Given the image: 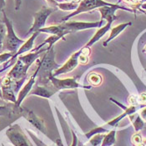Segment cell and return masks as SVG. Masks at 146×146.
Returning <instances> with one entry per match:
<instances>
[{
    "label": "cell",
    "mask_w": 146,
    "mask_h": 146,
    "mask_svg": "<svg viewBox=\"0 0 146 146\" xmlns=\"http://www.w3.org/2000/svg\"><path fill=\"white\" fill-rule=\"evenodd\" d=\"M55 53L54 48H51L44 54V56L43 57L42 60H38V66L39 70L38 73V79H37V84H42L46 85L50 81L49 77L53 75L52 71L59 67L58 64H57L54 60Z\"/></svg>",
    "instance_id": "obj_1"
},
{
    "label": "cell",
    "mask_w": 146,
    "mask_h": 146,
    "mask_svg": "<svg viewBox=\"0 0 146 146\" xmlns=\"http://www.w3.org/2000/svg\"><path fill=\"white\" fill-rule=\"evenodd\" d=\"M2 12H3V22L6 25V29H7V32H6L5 38H4V43H3V49L9 51V53H12L14 56L17 54V52L19 51V49L20 48V47L25 43V41L17 37V35L13 30L11 20H9L8 19L4 10H3Z\"/></svg>",
    "instance_id": "obj_2"
},
{
    "label": "cell",
    "mask_w": 146,
    "mask_h": 146,
    "mask_svg": "<svg viewBox=\"0 0 146 146\" xmlns=\"http://www.w3.org/2000/svg\"><path fill=\"white\" fill-rule=\"evenodd\" d=\"M113 5V3H110L107 2H104V0H82L79 4L78 9L74 11L72 13H70L69 15H67L66 17L62 19L63 22H65L68 19H70L72 17L76 16L79 13H83L85 12H89L94 9H100L104 6H112Z\"/></svg>",
    "instance_id": "obj_3"
},
{
    "label": "cell",
    "mask_w": 146,
    "mask_h": 146,
    "mask_svg": "<svg viewBox=\"0 0 146 146\" xmlns=\"http://www.w3.org/2000/svg\"><path fill=\"white\" fill-rule=\"evenodd\" d=\"M56 11V9L54 8H51V7H42V9L35 13L34 14V22L31 27V29L29 30L28 34H34L35 32L39 31L41 29L44 28L45 23L47 19L48 18V16L53 13V12Z\"/></svg>",
    "instance_id": "obj_4"
},
{
    "label": "cell",
    "mask_w": 146,
    "mask_h": 146,
    "mask_svg": "<svg viewBox=\"0 0 146 146\" xmlns=\"http://www.w3.org/2000/svg\"><path fill=\"white\" fill-rule=\"evenodd\" d=\"M104 23L103 20L100 22L95 23H84V22H68L61 23V27L63 29L64 35L68 34H71L74 32H77L79 30L89 29H95L101 27Z\"/></svg>",
    "instance_id": "obj_5"
},
{
    "label": "cell",
    "mask_w": 146,
    "mask_h": 146,
    "mask_svg": "<svg viewBox=\"0 0 146 146\" xmlns=\"http://www.w3.org/2000/svg\"><path fill=\"white\" fill-rule=\"evenodd\" d=\"M6 135L14 146H31L18 124L10 127L7 130Z\"/></svg>",
    "instance_id": "obj_6"
},
{
    "label": "cell",
    "mask_w": 146,
    "mask_h": 146,
    "mask_svg": "<svg viewBox=\"0 0 146 146\" xmlns=\"http://www.w3.org/2000/svg\"><path fill=\"white\" fill-rule=\"evenodd\" d=\"M49 80L53 83L54 89L58 90H69V89H76V88H82L85 90H90V87H86L84 85L79 84L75 79H58L54 75L49 77Z\"/></svg>",
    "instance_id": "obj_7"
},
{
    "label": "cell",
    "mask_w": 146,
    "mask_h": 146,
    "mask_svg": "<svg viewBox=\"0 0 146 146\" xmlns=\"http://www.w3.org/2000/svg\"><path fill=\"white\" fill-rule=\"evenodd\" d=\"M117 9H124L126 11L132 12L131 9L121 7L119 4H113L112 6H104L99 9V11L101 13V20L106 19L107 23H113L115 19H118L117 16H115L114 13Z\"/></svg>",
    "instance_id": "obj_8"
},
{
    "label": "cell",
    "mask_w": 146,
    "mask_h": 146,
    "mask_svg": "<svg viewBox=\"0 0 146 146\" xmlns=\"http://www.w3.org/2000/svg\"><path fill=\"white\" fill-rule=\"evenodd\" d=\"M81 53H82V49L78 51V52H76L75 54H74L62 67L57 69L56 71L54 72V74H53V75L54 77H57V76H58L60 74L68 73V72L72 71L73 69H74L79 64V58L80 56V54H81Z\"/></svg>",
    "instance_id": "obj_9"
},
{
    "label": "cell",
    "mask_w": 146,
    "mask_h": 146,
    "mask_svg": "<svg viewBox=\"0 0 146 146\" xmlns=\"http://www.w3.org/2000/svg\"><path fill=\"white\" fill-rule=\"evenodd\" d=\"M38 70H39V66H38V67L36 68L34 74L31 76V78L29 79V82L24 85V87L23 88L22 90H21V91L19 92V94L18 100H17V101L15 103L16 107H19V106H20V104H21V103H22V101L23 100V99H24V98L28 95V94H29L30 91L32 90L33 85H34V84H35V82H36V77H37V75H38Z\"/></svg>",
    "instance_id": "obj_10"
},
{
    "label": "cell",
    "mask_w": 146,
    "mask_h": 146,
    "mask_svg": "<svg viewBox=\"0 0 146 146\" xmlns=\"http://www.w3.org/2000/svg\"><path fill=\"white\" fill-rule=\"evenodd\" d=\"M28 68L24 65L21 60L18 59L17 63L12 68V70L9 73L8 76L10 77L12 79H16V80H20V79H24L27 76V71Z\"/></svg>",
    "instance_id": "obj_11"
},
{
    "label": "cell",
    "mask_w": 146,
    "mask_h": 146,
    "mask_svg": "<svg viewBox=\"0 0 146 146\" xmlns=\"http://www.w3.org/2000/svg\"><path fill=\"white\" fill-rule=\"evenodd\" d=\"M23 115L28 119V121L29 123H31L38 129H39L41 132H43L44 135H46V133H47L46 132V127H45L44 122L43 119L38 118L33 111H30L28 110H25V113H23Z\"/></svg>",
    "instance_id": "obj_12"
},
{
    "label": "cell",
    "mask_w": 146,
    "mask_h": 146,
    "mask_svg": "<svg viewBox=\"0 0 146 146\" xmlns=\"http://www.w3.org/2000/svg\"><path fill=\"white\" fill-rule=\"evenodd\" d=\"M39 31H38V32H35L33 34V35L23 44L20 47V48L19 49V51L17 52V54L14 55V56L10 60H14V58H16L18 56H19V55H21L23 53H26V52H28V51H29V50H31L32 49V48H33V46H34V39L36 38V37L39 34Z\"/></svg>",
    "instance_id": "obj_13"
},
{
    "label": "cell",
    "mask_w": 146,
    "mask_h": 146,
    "mask_svg": "<svg viewBox=\"0 0 146 146\" xmlns=\"http://www.w3.org/2000/svg\"><path fill=\"white\" fill-rule=\"evenodd\" d=\"M55 92H57L56 90H50L49 88H46L45 86H39L38 84H36L35 88L34 90H32L30 91V94L33 95H38V96H41L44 98H50Z\"/></svg>",
    "instance_id": "obj_14"
},
{
    "label": "cell",
    "mask_w": 146,
    "mask_h": 146,
    "mask_svg": "<svg viewBox=\"0 0 146 146\" xmlns=\"http://www.w3.org/2000/svg\"><path fill=\"white\" fill-rule=\"evenodd\" d=\"M111 24H112V23H107V24H106L104 27H103V28H101V29H100L96 32V34L94 35V37L90 39V42L86 44L85 47H89V48H90V46H92V45L94 44V43L98 42V41L102 37H103L104 34H106V33L110 29V28H111Z\"/></svg>",
    "instance_id": "obj_15"
},
{
    "label": "cell",
    "mask_w": 146,
    "mask_h": 146,
    "mask_svg": "<svg viewBox=\"0 0 146 146\" xmlns=\"http://www.w3.org/2000/svg\"><path fill=\"white\" fill-rule=\"evenodd\" d=\"M132 24V23L131 22H129V23H122V24H119V25H118V26H116V27H114L113 29H112V30H111V33H110V36L109 37V38L103 44V45L105 47V46H107V44L112 40L114 38H116L119 34H120L123 30H124L128 26H130Z\"/></svg>",
    "instance_id": "obj_16"
},
{
    "label": "cell",
    "mask_w": 146,
    "mask_h": 146,
    "mask_svg": "<svg viewBox=\"0 0 146 146\" xmlns=\"http://www.w3.org/2000/svg\"><path fill=\"white\" fill-rule=\"evenodd\" d=\"M40 33H46V34H50L52 35H58L60 36L64 40H66L64 38V35L63 33V29L61 25H53V26H49V27H45L39 30Z\"/></svg>",
    "instance_id": "obj_17"
},
{
    "label": "cell",
    "mask_w": 146,
    "mask_h": 146,
    "mask_svg": "<svg viewBox=\"0 0 146 146\" xmlns=\"http://www.w3.org/2000/svg\"><path fill=\"white\" fill-rule=\"evenodd\" d=\"M137 110H138V107H137V106H133V105H131L130 107L127 108V110H124V113H122L121 115H119V117H117L116 119H114L111 120L110 122L107 123V124H109V125H110V126L114 127L115 125H117V124H118L121 119H123L125 118L126 116H129V115H132V114L135 113L136 111H137Z\"/></svg>",
    "instance_id": "obj_18"
},
{
    "label": "cell",
    "mask_w": 146,
    "mask_h": 146,
    "mask_svg": "<svg viewBox=\"0 0 146 146\" xmlns=\"http://www.w3.org/2000/svg\"><path fill=\"white\" fill-rule=\"evenodd\" d=\"M115 134L116 131L112 130L107 135L104 136L101 146H111L115 143Z\"/></svg>",
    "instance_id": "obj_19"
},
{
    "label": "cell",
    "mask_w": 146,
    "mask_h": 146,
    "mask_svg": "<svg viewBox=\"0 0 146 146\" xmlns=\"http://www.w3.org/2000/svg\"><path fill=\"white\" fill-rule=\"evenodd\" d=\"M58 9L64 10V11H70V10H76L79 7L77 3L74 2H68L65 3H58Z\"/></svg>",
    "instance_id": "obj_20"
},
{
    "label": "cell",
    "mask_w": 146,
    "mask_h": 146,
    "mask_svg": "<svg viewBox=\"0 0 146 146\" xmlns=\"http://www.w3.org/2000/svg\"><path fill=\"white\" fill-rule=\"evenodd\" d=\"M6 25L4 23L0 20V52L3 49V43L6 35Z\"/></svg>",
    "instance_id": "obj_21"
},
{
    "label": "cell",
    "mask_w": 146,
    "mask_h": 146,
    "mask_svg": "<svg viewBox=\"0 0 146 146\" xmlns=\"http://www.w3.org/2000/svg\"><path fill=\"white\" fill-rule=\"evenodd\" d=\"M89 81L91 84L94 86H99L102 83V77L96 73H93L89 76Z\"/></svg>",
    "instance_id": "obj_22"
},
{
    "label": "cell",
    "mask_w": 146,
    "mask_h": 146,
    "mask_svg": "<svg viewBox=\"0 0 146 146\" xmlns=\"http://www.w3.org/2000/svg\"><path fill=\"white\" fill-rule=\"evenodd\" d=\"M131 121L133 122V124L135 126V129L137 132L139 131L140 129H142L144 128V126H145V123L142 120V119H141L139 114H137L135 120H131Z\"/></svg>",
    "instance_id": "obj_23"
},
{
    "label": "cell",
    "mask_w": 146,
    "mask_h": 146,
    "mask_svg": "<svg viewBox=\"0 0 146 146\" xmlns=\"http://www.w3.org/2000/svg\"><path fill=\"white\" fill-rule=\"evenodd\" d=\"M105 132H108V130L104 129L103 127H98V128H96L94 129H92L89 133H87L86 134V137L88 139H90L94 135H98V134H103V133H105Z\"/></svg>",
    "instance_id": "obj_24"
},
{
    "label": "cell",
    "mask_w": 146,
    "mask_h": 146,
    "mask_svg": "<svg viewBox=\"0 0 146 146\" xmlns=\"http://www.w3.org/2000/svg\"><path fill=\"white\" fill-rule=\"evenodd\" d=\"M104 136H105V135H102V134H98V135H94V137H93V138L91 139V140H90V144L93 146L99 145L101 143V141H103Z\"/></svg>",
    "instance_id": "obj_25"
},
{
    "label": "cell",
    "mask_w": 146,
    "mask_h": 146,
    "mask_svg": "<svg viewBox=\"0 0 146 146\" xmlns=\"http://www.w3.org/2000/svg\"><path fill=\"white\" fill-rule=\"evenodd\" d=\"M13 57V54L12 53H4L3 54H0V64L6 62L9 58H12Z\"/></svg>",
    "instance_id": "obj_26"
},
{
    "label": "cell",
    "mask_w": 146,
    "mask_h": 146,
    "mask_svg": "<svg viewBox=\"0 0 146 146\" xmlns=\"http://www.w3.org/2000/svg\"><path fill=\"white\" fill-rule=\"evenodd\" d=\"M132 141H133L134 144H135L136 145H139V144H142V138H141L140 135L137 134V135H135L133 136Z\"/></svg>",
    "instance_id": "obj_27"
},
{
    "label": "cell",
    "mask_w": 146,
    "mask_h": 146,
    "mask_svg": "<svg viewBox=\"0 0 146 146\" xmlns=\"http://www.w3.org/2000/svg\"><path fill=\"white\" fill-rule=\"evenodd\" d=\"M129 104H131V105H133V106H137L138 105V98L135 96V95H132V96H130L129 97Z\"/></svg>",
    "instance_id": "obj_28"
},
{
    "label": "cell",
    "mask_w": 146,
    "mask_h": 146,
    "mask_svg": "<svg viewBox=\"0 0 146 146\" xmlns=\"http://www.w3.org/2000/svg\"><path fill=\"white\" fill-rule=\"evenodd\" d=\"M138 101L141 104H146V94H141L138 98Z\"/></svg>",
    "instance_id": "obj_29"
},
{
    "label": "cell",
    "mask_w": 146,
    "mask_h": 146,
    "mask_svg": "<svg viewBox=\"0 0 146 146\" xmlns=\"http://www.w3.org/2000/svg\"><path fill=\"white\" fill-rule=\"evenodd\" d=\"M46 1H47V3L50 5L51 8L58 7V0H46Z\"/></svg>",
    "instance_id": "obj_30"
},
{
    "label": "cell",
    "mask_w": 146,
    "mask_h": 146,
    "mask_svg": "<svg viewBox=\"0 0 146 146\" xmlns=\"http://www.w3.org/2000/svg\"><path fill=\"white\" fill-rule=\"evenodd\" d=\"M14 2H15V9L16 10H19L20 9L22 1L21 0H14Z\"/></svg>",
    "instance_id": "obj_31"
},
{
    "label": "cell",
    "mask_w": 146,
    "mask_h": 146,
    "mask_svg": "<svg viewBox=\"0 0 146 146\" xmlns=\"http://www.w3.org/2000/svg\"><path fill=\"white\" fill-rule=\"evenodd\" d=\"M72 133H73V144L71 145V146H77V143H78L77 137H76V135H74V132H72Z\"/></svg>",
    "instance_id": "obj_32"
},
{
    "label": "cell",
    "mask_w": 146,
    "mask_h": 146,
    "mask_svg": "<svg viewBox=\"0 0 146 146\" xmlns=\"http://www.w3.org/2000/svg\"><path fill=\"white\" fill-rule=\"evenodd\" d=\"M4 7H5V0H0V13L3 10Z\"/></svg>",
    "instance_id": "obj_33"
},
{
    "label": "cell",
    "mask_w": 146,
    "mask_h": 146,
    "mask_svg": "<svg viewBox=\"0 0 146 146\" xmlns=\"http://www.w3.org/2000/svg\"><path fill=\"white\" fill-rule=\"evenodd\" d=\"M5 108L4 107H0V110H4Z\"/></svg>",
    "instance_id": "obj_34"
},
{
    "label": "cell",
    "mask_w": 146,
    "mask_h": 146,
    "mask_svg": "<svg viewBox=\"0 0 146 146\" xmlns=\"http://www.w3.org/2000/svg\"><path fill=\"white\" fill-rule=\"evenodd\" d=\"M144 52H146V46L145 48V49H144Z\"/></svg>",
    "instance_id": "obj_35"
}]
</instances>
